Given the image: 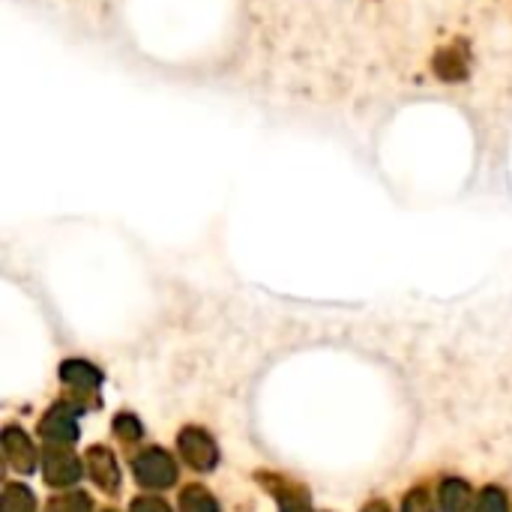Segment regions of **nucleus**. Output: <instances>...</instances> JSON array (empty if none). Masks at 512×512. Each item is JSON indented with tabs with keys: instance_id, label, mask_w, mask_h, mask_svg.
<instances>
[{
	"instance_id": "obj_1",
	"label": "nucleus",
	"mask_w": 512,
	"mask_h": 512,
	"mask_svg": "<svg viewBox=\"0 0 512 512\" xmlns=\"http://www.w3.org/2000/svg\"><path fill=\"white\" fill-rule=\"evenodd\" d=\"M132 468H135V480H138V486H144V489H168L174 480H177V468H174V459L165 453V450H159V447H150V450H144L135 462H132Z\"/></svg>"
},
{
	"instance_id": "obj_2",
	"label": "nucleus",
	"mask_w": 512,
	"mask_h": 512,
	"mask_svg": "<svg viewBox=\"0 0 512 512\" xmlns=\"http://www.w3.org/2000/svg\"><path fill=\"white\" fill-rule=\"evenodd\" d=\"M81 468L78 459L72 456L69 444H48L45 447V483L54 489H69L72 483H78Z\"/></svg>"
},
{
	"instance_id": "obj_3",
	"label": "nucleus",
	"mask_w": 512,
	"mask_h": 512,
	"mask_svg": "<svg viewBox=\"0 0 512 512\" xmlns=\"http://www.w3.org/2000/svg\"><path fill=\"white\" fill-rule=\"evenodd\" d=\"M177 444H180L183 459H186L195 471H213V468H216L219 450H216L213 438H210L204 429H192V426L183 429L180 438H177Z\"/></svg>"
},
{
	"instance_id": "obj_4",
	"label": "nucleus",
	"mask_w": 512,
	"mask_h": 512,
	"mask_svg": "<svg viewBox=\"0 0 512 512\" xmlns=\"http://www.w3.org/2000/svg\"><path fill=\"white\" fill-rule=\"evenodd\" d=\"M78 414H81L78 405H69V402L54 405L42 420V438L48 444H69L72 447V441L78 438V426H75Z\"/></svg>"
},
{
	"instance_id": "obj_5",
	"label": "nucleus",
	"mask_w": 512,
	"mask_h": 512,
	"mask_svg": "<svg viewBox=\"0 0 512 512\" xmlns=\"http://www.w3.org/2000/svg\"><path fill=\"white\" fill-rule=\"evenodd\" d=\"M87 468H90L93 483H96L102 492L114 495V492L120 489V468H117V462H114L111 450H105V447H93V450L87 453Z\"/></svg>"
},
{
	"instance_id": "obj_6",
	"label": "nucleus",
	"mask_w": 512,
	"mask_h": 512,
	"mask_svg": "<svg viewBox=\"0 0 512 512\" xmlns=\"http://www.w3.org/2000/svg\"><path fill=\"white\" fill-rule=\"evenodd\" d=\"M3 456L15 471H33V465H36V453H33L27 435L15 426H9L3 432Z\"/></svg>"
},
{
	"instance_id": "obj_7",
	"label": "nucleus",
	"mask_w": 512,
	"mask_h": 512,
	"mask_svg": "<svg viewBox=\"0 0 512 512\" xmlns=\"http://www.w3.org/2000/svg\"><path fill=\"white\" fill-rule=\"evenodd\" d=\"M60 378H63V384H69L72 390H78V393H93L99 384H102V375H99V369H93L90 363H84V360H72V363H63V369H60Z\"/></svg>"
},
{
	"instance_id": "obj_8",
	"label": "nucleus",
	"mask_w": 512,
	"mask_h": 512,
	"mask_svg": "<svg viewBox=\"0 0 512 512\" xmlns=\"http://www.w3.org/2000/svg\"><path fill=\"white\" fill-rule=\"evenodd\" d=\"M441 510L444 512H471L474 510V495L468 483L462 480H447L441 486Z\"/></svg>"
},
{
	"instance_id": "obj_9",
	"label": "nucleus",
	"mask_w": 512,
	"mask_h": 512,
	"mask_svg": "<svg viewBox=\"0 0 512 512\" xmlns=\"http://www.w3.org/2000/svg\"><path fill=\"white\" fill-rule=\"evenodd\" d=\"M180 510L183 512H219V504L213 501V495L201 486H189L180 495Z\"/></svg>"
},
{
	"instance_id": "obj_10",
	"label": "nucleus",
	"mask_w": 512,
	"mask_h": 512,
	"mask_svg": "<svg viewBox=\"0 0 512 512\" xmlns=\"http://www.w3.org/2000/svg\"><path fill=\"white\" fill-rule=\"evenodd\" d=\"M45 512H93V507H90V498L84 492H63V495L48 501Z\"/></svg>"
},
{
	"instance_id": "obj_11",
	"label": "nucleus",
	"mask_w": 512,
	"mask_h": 512,
	"mask_svg": "<svg viewBox=\"0 0 512 512\" xmlns=\"http://www.w3.org/2000/svg\"><path fill=\"white\" fill-rule=\"evenodd\" d=\"M33 495L24 486H6L3 492V507L0 512H33Z\"/></svg>"
},
{
	"instance_id": "obj_12",
	"label": "nucleus",
	"mask_w": 512,
	"mask_h": 512,
	"mask_svg": "<svg viewBox=\"0 0 512 512\" xmlns=\"http://www.w3.org/2000/svg\"><path fill=\"white\" fill-rule=\"evenodd\" d=\"M477 512H510V504H507V495L501 489H486L480 495V510Z\"/></svg>"
},
{
	"instance_id": "obj_13",
	"label": "nucleus",
	"mask_w": 512,
	"mask_h": 512,
	"mask_svg": "<svg viewBox=\"0 0 512 512\" xmlns=\"http://www.w3.org/2000/svg\"><path fill=\"white\" fill-rule=\"evenodd\" d=\"M402 512H435V504H432V495L426 489H414L405 504H402Z\"/></svg>"
},
{
	"instance_id": "obj_14",
	"label": "nucleus",
	"mask_w": 512,
	"mask_h": 512,
	"mask_svg": "<svg viewBox=\"0 0 512 512\" xmlns=\"http://www.w3.org/2000/svg\"><path fill=\"white\" fill-rule=\"evenodd\" d=\"M114 432H117L120 438H126V441H138V438H141V426H138V420L129 417V414H120V417L114 420Z\"/></svg>"
},
{
	"instance_id": "obj_15",
	"label": "nucleus",
	"mask_w": 512,
	"mask_h": 512,
	"mask_svg": "<svg viewBox=\"0 0 512 512\" xmlns=\"http://www.w3.org/2000/svg\"><path fill=\"white\" fill-rule=\"evenodd\" d=\"M129 512H171L159 498H138Z\"/></svg>"
},
{
	"instance_id": "obj_16",
	"label": "nucleus",
	"mask_w": 512,
	"mask_h": 512,
	"mask_svg": "<svg viewBox=\"0 0 512 512\" xmlns=\"http://www.w3.org/2000/svg\"><path fill=\"white\" fill-rule=\"evenodd\" d=\"M363 512H390V510H387V504H381V501H372V504H369V507H366Z\"/></svg>"
}]
</instances>
